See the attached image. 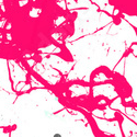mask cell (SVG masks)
<instances>
[{"mask_svg": "<svg viewBox=\"0 0 137 137\" xmlns=\"http://www.w3.org/2000/svg\"><path fill=\"white\" fill-rule=\"evenodd\" d=\"M53 137H63L62 134H59V133H56V134L53 135Z\"/></svg>", "mask_w": 137, "mask_h": 137, "instance_id": "1", "label": "cell"}]
</instances>
